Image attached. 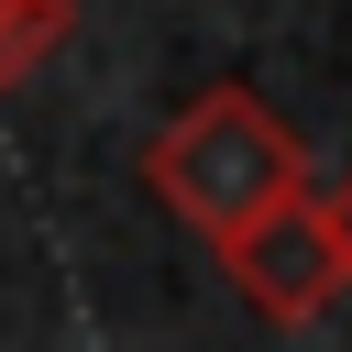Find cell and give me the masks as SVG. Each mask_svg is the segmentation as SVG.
I'll use <instances>...</instances> for the list:
<instances>
[{
	"mask_svg": "<svg viewBox=\"0 0 352 352\" xmlns=\"http://www.w3.org/2000/svg\"><path fill=\"white\" fill-rule=\"evenodd\" d=\"M66 22H77V0H0V88L33 77V66L66 44Z\"/></svg>",
	"mask_w": 352,
	"mask_h": 352,
	"instance_id": "obj_3",
	"label": "cell"
},
{
	"mask_svg": "<svg viewBox=\"0 0 352 352\" xmlns=\"http://www.w3.org/2000/svg\"><path fill=\"white\" fill-rule=\"evenodd\" d=\"M330 220H341V264H352V176H341V198H330Z\"/></svg>",
	"mask_w": 352,
	"mask_h": 352,
	"instance_id": "obj_4",
	"label": "cell"
},
{
	"mask_svg": "<svg viewBox=\"0 0 352 352\" xmlns=\"http://www.w3.org/2000/svg\"><path fill=\"white\" fill-rule=\"evenodd\" d=\"M143 187H154L198 242H231V231H253L264 209L308 198V154H297V132L275 121V99H264L253 77H220V88H198V99L143 143Z\"/></svg>",
	"mask_w": 352,
	"mask_h": 352,
	"instance_id": "obj_1",
	"label": "cell"
},
{
	"mask_svg": "<svg viewBox=\"0 0 352 352\" xmlns=\"http://www.w3.org/2000/svg\"><path fill=\"white\" fill-rule=\"evenodd\" d=\"M220 264H231V286H242L275 330H308L330 297H352V264H341V220H330V198H286V209H264L253 231L220 242Z\"/></svg>",
	"mask_w": 352,
	"mask_h": 352,
	"instance_id": "obj_2",
	"label": "cell"
}]
</instances>
